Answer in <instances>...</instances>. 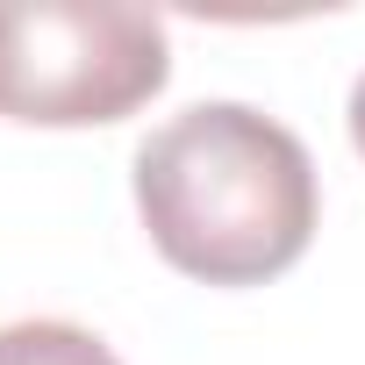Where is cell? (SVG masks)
<instances>
[{
    "label": "cell",
    "instance_id": "cell-1",
    "mask_svg": "<svg viewBox=\"0 0 365 365\" xmlns=\"http://www.w3.org/2000/svg\"><path fill=\"white\" fill-rule=\"evenodd\" d=\"M136 215L172 272L265 287L315 237V158L287 122L201 101L136 143Z\"/></svg>",
    "mask_w": 365,
    "mask_h": 365
},
{
    "label": "cell",
    "instance_id": "cell-2",
    "mask_svg": "<svg viewBox=\"0 0 365 365\" xmlns=\"http://www.w3.org/2000/svg\"><path fill=\"white\" fill-rule=\"evenodd\" d=\"M165 22L136 0H0V122H122L165 93Z\"/></svg>",
    "mask_w": 365,
    "mask_h": 365
},
{
    "label": "cell",
    "instance_id": "cell-3",
    "mask_svg": "<svg viewBox=\"0 0 365 365\" xmlns=\"http://www.w3.org/2000/svg\"><path fill=\"white\" fill-rule=\"evenodd\" d=\"M0 365H122L93 329L36 315V322H8L0 329Z\"/></svg>",
    "mask_w": 365,
    "mask_h": 365
},
{
    "label": "cell",
    "instance_id": "cell-4",
    "mask_svg": "<svg viewBox=\"0 0 365 365\" xmlns=\"http://www.w3.org/2000/svg\"><path fill=\"white\" fill-rule=\"evenodd\" d=\"M351 143H358V158H365V72H358V86H351Z\"/></svg>",
    "mask_w": 365,
    "mask_h": 365
}]
</instances>
